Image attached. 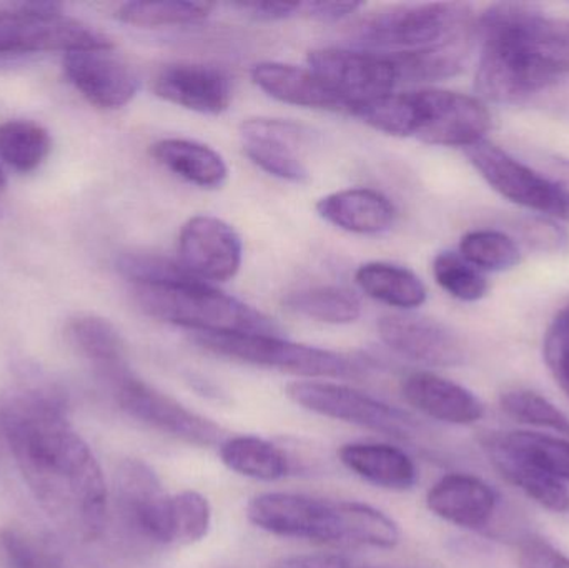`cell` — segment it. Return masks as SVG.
Returning a JSON list of instances; mask_svg holds the SVG:
<instances>
[{"instance_id": "1", "label": "cell", "mask_w": 569, "mask_h": 568, "mask_svg": "<svg viewBox=\"0 0 569 568\" xmlns=\"http://www.w3.org/2000/svg\"><path fill=\"white\" fill-rule=\"evenodd\" d=\"M0 429L47 516L80 539L100 537L109 490L96 456L70 422L66 392L43 377H23L2 397Z\"/></svg>"}, {"instance_id": "2", "label": "cell", "mask_w": 569, "mask_h": 568, "mask_svg": "<svg viewBox=\"0 0 569 568\" xmlns=\"http://www.w3.org/2000/svg\"><path fill=\"white\" fill-rule=\"evenodd\" d=\"M481 40L475 89L495 103H518L569 76V20L530 3H497L477 20Z\"/></svg>"}, {"instance_id": "3", "label": "cell", "mask_w": 569, "mask_h": 568, "mask_svg": "<svg viewBox=\"0 0 569 568\" xmlns=\"http://www.w3.org/2000/svg\"><path fill=\"white\" fill-rule=\"evenodd\" d=\"M247 517L259 529L288 539L375 549H393L400 542L395 520L361 502L262 494L250 500Z\"/></svg>"}, {"instance_id": "4", "label": "cell", "mask_w": 569, "mask_h": 568, "mask_svg": "<svg viewBox=\"0 0 569 568\" xmlns=\"http://www.w3.org/2000/svg\"><path fill=\"white\" fill-rule=\"evenodd\" d=\"M133 297L152 319L196 333H279V326L270 317L202 280L133 286Z\"/></svg>"}, {"instance_id": "5", "label": "cell", "mask_w": 569, "mask_h": 568, "mask_svg": "<svg viewBox=\"0 0 569 568\" xmlns=\"http://www.w3.org/2000/svg\"><path fill=\"white\" fill-rule=\"evenodd\" d=\"M475 30L477 20L467 3H400L365 17L353 37L360 50L398 56L435 49Z\"/></svg>"}, {"instance_id": "6", "label": "cell", "mask_w": 569, "mask_h": 568, "mask_svg": "<svg viewBox=\"0 0 569 568\" xmlns=\"http://www.w3.org/2000/svg\"><path fill=\"white\" fill-rule=\"evenodd\" d=\"M113 43L92 27L62 12L60 3L0 7V66L23 57L73 50L110 49Z\"/></svg>"}, {"instance_id": "7", "label": "cell", "mask_w": 569, "mask_h": 568, "mask_svg": "<svg viewBox=\"0 0 569 568\" xmlns=\"http://www.w3.org/2000/svg\"><path fill=\"white\" fill-rule=\"evenodd\" d=\"M192 342L226 359L310 379H348L361 372L358 363L341 353L272 333H193Z\"/></svg>"}, {"instance_id": "8", "label": "cell", "mask_w": 569, "mask_h": 568, "mask_svg": "<svg viewBox=\"0 0 569 568\" xmlns=\"http://www.w3.org/2000/svg\"><path fill=\"white\" fill-rule=\"evenodd\" d=\"M287 396L308 412L353 423L393 439L410 440L418 432L413 416L351 387L303 380L291 382L287 387Z\"/></svg>"}, {"instance_id": "9", "label": "cell", "mask_w": 569, "mask_h": 568, "mask_svg": "<svg viewBox=\"0 0 569 568\" xmlns=\"http://www.w3.org/2000/svg\"><path fill=\"white\" fill-rule=\"evenodd\" d=\"M120 409L157 432L189 446L213 447L223 442L222 427L187 409L179 400L137 379L130 370L109 380Z\"/></svg>"}, {"instance_id": "10", "label": "cell", "mask_w": 569, "mask_h": 568, "mask_svg": "<svg viewBox=\"0 0 569 568\" xmlns=\"http://www.w3.org/2000/svg\"><path fill=\"white\" fill-rule=\"evenodd\" d=\"M465 153L488 186L505 199L545 216L569 219V197L550 176L538 172L488 140L468 147Z\"/></svg>"}, {"instance_id": "11", "label": "cell", "mask_w": 569, "mask_h": 568, "mask_svg": "<svg viewBox=\"0 0 569 568\" xmlns=\"http://www.w3.org/2000/svg\"><path fill=\"white\" fill-rule=\"evenodd\" d=\"M113 496L120 522L132 536L153 546L172 547V496L163 490L152 467L126 459L113 477Z\"/></svg>"}, {"instance_id": "12", "label": "cell", "mask_w": 569, "mask_h": 568, "mask_svg": "<svg viewBox=\"0 0 569 568\" xmlns=\"http://www.w3.org/2000/svg\"><path fill=\"white\" fill-rule=\"evenodd\" d=\"M417 130L428 146L468 147L485 140L491 116L483 100L451 90H415Z\"/></svg>"}, {"instance_id": "13", "label": "cell", "mask_w": 569, "mask_h": 568, "mask_svg": "<svg viewBox=\"0 0 569 568\" xmlns=\"http://www.w3.org/2000/svg\"><path fill=\"white\" fill-rule=\"evenodd\" d=\"M307 60L308 69L347 100L348 107L393 92L398 83L393 63L380 53L323 47L311 50Z\"/></svg>"}, {"instance_id": "14", "label": "cell", "mask_w": 569, "mask_h": 568, "mask_svg": "<svg viewBox=\"0 0 569 568\" xmlns=\"http://www.w3.org/2000/svg\"><path fill=\"white\" fill-rule=\"evenodd\" d=\"M243 246L237 230L213 216H196L179 236V262L202 282H227L242 266Z\"/></svg>"}, {"instance_id": "15", "label": "cell", "mask_w": 569, "mask_h": 568, "mask_svg": "<svg viewBox=\"0 0 569 568\" xmlns=\"http://www.w3.org/2000/svg\"><path fill=\"white\" fill-rule=\"evenodd\" d=\"M63 70L70 83L99 109H122L139 92V76L113 53V47L66 53Z\"/></svg>"}, {"instance_id": "16", "label": "cell", "mask_w": 569, "mask_h": 568, "mask_svg": "<svg viewBox=\"0 0 569 568\" xmlns=\"http://www.w3.org/2000/svg\"><path fill=\"white\" fill-rule=\"evenodd\" d=\"M385 346L428 367H457L467 359L460 337L438 320L411 313H391L378 322Z\"/></svg>"}, {"instance_id": "17", "label": "cell", "mask_w": 569, "mask_h": 568, "mask_svg": "<svg viewBox=\"0 0 569 568\" xmlns=\"http://www.w3.org/2000/svg\"><path fill=\"white\" fill-rule=\"evenodd\" d=\"M240 137L243 152L257 167L287 182H307V167L295 150L310 139L307 127L291 120L256 117L243 120Z\"/></svg>"}, {"instance_id": "18", "label": "cell", "mask_w": 569, "mask_h": 568, "mask_svg": "<svg viewBox=\"0 0 569 568\" xmlns=\"http://www.w3.org/2000/svg\"><path fill=\"white\" fill-rule=\"evenodd\" d=\"M152 89L160 99L206 116L226 112L233 97L230 77L203 63H169L153 77Z\"/></svg>"}, {"instance_id": "19", "label": "cell", "mask_w": 569, "mask_h": 568, "mask_svg": "<svg viewBox=\"0 0 569 568\" xmlns=\"http://www.w3.org/2000/svg\"><path fill=\"white\" fill-rule=\"evenodd\" d=\"M498 500V494L478 477L450 474L428 490L427 507L445 522L483 530L493 520Z\"/></svg>"}, {"instance_id": "20", "label": "cell", "mask_w": 569, "mask_h": 568, "mask_svg": "<svg viewBox=\"0 0 569 568\" xmlns=\"http://www.w3.org/2000/svg\"><path fill=\"white\" fill-rule=\"evenodd\" d=\"M401 390L411 407L438 422L473 426L485 416L483 402L471 390L437 373H410Z\"/></svg>"}, {"instance_id": "21", "label": "cell", "mask_w": 569, "mask_h": 568, "mask_svg": "<svg viewBox=\"0 0 569 568\" xmlns=\"http://www.w3.org/2000/svg\"><path fill=\"white\" fill-rule=\"evenodd\" d=\"M252 80L273 99L305 109L348 110L347 100L330 89L313 70L282 62L253 66Z\"/></svg>"}, {"instance_id": "22", "label": "cell", "mask_w": 569, "mask_h": 568, "mask_svg": "<svg viewBox=\"0 0 569 568\" xmlns=\"http://www.w3.org/2000/svg\"><path fill=\"white\" fill-rule=\"evenodd\" d=\"M317 212L331 226L360 236L387 232L397 217L390 199L371 189L338 190L321 197Z\"/></svg>"}, {"instance_id": "23", "label": "cell", "mask_w": 569, "mask_h": 568, "mask_svg": "<svg viewBox=\"0 0 569 568\" xmlns=\"http://www.w3.org/2000/svg\"><path fill=\"white\" fill-rule=\"evenodd\" d=\"M338 457L355 476L381 489L408 490L418 480L413 460L403 450L388 444H347Z\"/></svg>"}, {"instance_id": "24", "label": "cell", "mask_w": 569, "mask_h": 568, "mask_svg": "<svg viewBox=\"0 0 569 568\" xmlns=\"http://www.w3.org/2000/svg\"><path fill=\"white\" fill-rule=\"evenodd\" d=\"M481 447L495 469L503 476L511 486L527 494L533 502L553 514L569 512V492L561 480L550 474L535 469L530 464L515 457L500 446L493 432H485L480 437Z\"/></svg>"}, {"instance_id": "25", "label": "cell", "mask_w": 569, "mask_h": 568, "mask_svg": "<svg viewBox=\"0 0 569 568\" xmlns=\"http://www.w3.org/2000/svg\"><path fill=\"white\" fill-rule=\"evenodd\" d=\"M150 156L170 172L202 189H220L229 167L219 152L189 139H162L150 146Z\"/></svg>"}, {"instance_id": "26", "label": "cell", "mask_w": 569, "mask_h": 568, "mask_svg": "<svg viewBox=\"0 0 569 568\" xmlns=\"http://www.w3.org/2000/svg\"><path fill=\"white\" fill-rule=\"evenodd\" d=\"M67 336L77 352L89 360L109 382L129 370L126 342L109 320L97 316H80L67 327Z\"/></svg>"}, {"instance_id": "27", "label": "cell", "mask_w": 569, "mask_h": 568, "mask_svg": "<svg viewBox=\"0 0 569 568\" xmlns=\"http://www.w3.org/2000/svg\"><path fill=\"white\" fill-rule=\"evenodd\" d=\"M477 30L423 52L385 56L397 70L398 82H437L457 76L467 66Z\"/></svg>"}, {"instance_id": "28", "label": "cell", "mask_w": 569, "mask_h": 568, "mask_svg": "<svg viewBox=\"0 0 569 568\" xmlns=\"http://www.w3.org/2000/svg\"><path fill=\"white\" fill-rule=\"evenodd\" d=\"M355 280L371 299L397 309H417L427 302V287L420 277L395 263H363L355 273Z\"/></svg>"}, {"instance_id": "29", "label": "cell", "mask_w": 569, "mask_h": 568, "mask_svg": "<svg viewBox=\"0 0 569 568\" xmlns=\"http://www.w3.org/2000/svg\"><path fill=\"white\" fill-rule=\"evenodd\" d=\"M220 459L227 469L247 479L276 482L290 472V460L269 440L239 436L220 444Z\"/></svg>"}, {"instance_id": "30", "label": "cell", "mask_w": 569, "mask_h": 568, "mask_svg": "<svg viewBox=\"0 0 569 568\" xmlns=\"http://www.w3.org/2000/svg\"><path fill=\"white\" fill-rule=\"evenodd\" d=\"M493 434L500 446L518 459L561 482H569V440L530 430Z\"/></svg>"}, {"instance_id": "31", "label": "cell", "mask_w": 569, "mask_h": 568, "mask_svg": "<svg viewBox=\"0 0 569 568\" xmlns=\"http://www.w3.org/2000/svg\"><path fill=\"white\" fill-rule=\"evenodd\" d=\"M284 309L317 322L343 326L361 316L360 299L343 287L321 286L298 290L283 300Z\"/></svg>"}, {"instance_id": "32", "label": "cell", "mask_w": 569, "mask_h": 568, "mask_svg": "<svg viewBox=\"0 0 569 568\" xmlns=\"http://www.w3.org/2000/svg\"><path fill=\"white\" fill-rule=\"evenodd\" d=\"M52 150L49 130L33 120L12 119L0 123V159L17 172L39 169Z\"/></svg>"}, {"instance_id": "33", "label": "cell", "mask_w": 569, "mask_h": 568, "mask_svg": "<svg viewBox=\"0 0 569 568\" xmlns=\"http://www.w3.org/2000/svg\"><path fill=\"white\" fill-rule=\"evenodd\" d=\"M348 112L363 120L371 129L388 136L410 137L417 130V102L413 92H390L360 100L351 103Z\"/></svg>"}, {"instance_id": "34", "label": "cell", "mask_w": 569, "mask_h": 568, "mask_svg": "<svg viewBox=\"0 0 569 568\" xmlns=\"http://www.w3.org/2000/svg\"><path fill=\"white\" fill-rule=\"evenodd\" d=\"M213 3L169 0V2H127L117 10V19L127 26L159 29L170 26H193L212 13Z\"/></svg>"}, {"instance_id": "35", "label": "cell", "mask_w": 569, "mask_h": 568, "mask_svg": "<svg viewBox=\"0 0 569 568\" xmlns=\"http://www.w3.org/2000/svg\"><path fill=\"white\" fill-rule=\"evenodd\" d=\"M460 256L478 270L503 272L521 260L517 242L498 230H473L460 242Z\"/></svg>"}, {"instance_id": "36", "label": "cell", "mask_w": 569, "mask_h": 568, "mask_svg": "<svg viewBox=\"0 0 569 568\" xmlns=\"http://www.w3.org/2000/svg\"><path fill=\"white\" fill-rule=\"evenodd\" d=\"M500 407L508 417L525 423L553 430L558 436L569 437V419L563 410L533 390L515 389L501 393Z\"/></svg>"}, {"instance_id": "37", "label": "cell", "mask_w": 569, "mask_h": 568, "mask_svg": "<svg viewBox=\"0 0 569 568\" xmlns=\"http://www.w3.org/2000/svg\"><path fill=\"white\" fill-rule=\"evenodd\" d=\"M172 547H189L202 542L212 527V507L207 497L193 490L172 496L170 510Z\"/></svg>"}, {"instance_id": "38", "label": "cell", "mask_w": 569, "mask_h": 568, "mask_svg": "<svg viewBox=\"0 0 569 568\" xmlns=\"http://www.w3.org/2000/svg\"><path fill=\"white\" fill-rule=\"evenodd\" d=\"M117 270L132 286H162L199 280L187 272L182 263L153 252L123 253L117 259Z\"/></svg>"}, {"instance_id": "39", "label": "cell", "mask_w": 569, "mask_h": 568, "mask_svg": "<svg viewBox=\"0 0 569 568\" xmlns=\"http://www.w3.org/2000/svg\"><path fill=\"white\" fill-rule=\"evenodd\" d=\"M433 277L441 289L463 302H477L488 292V282L481 270L457 252H440L435 257Z\"/></svg>"}, {"instance_id": "40", "label": "cell", "mask_w": 569, "mask_h": 568, "mask_svg": "<svg viewBox=\"0 0 569 568\" xmlns=\"http://www.w3.org/2000/svg\"><path fill=\"white\" fill-rule=\"evenodd\" d=\"M0 552L7 568H59L52 547L42 546L19 529L0 532Z\"/></svg>"}, {"instance_id": "41", "label": "cell", "mask_w": 569, "mask_h": 568, "mask_svg": "<svg viewBox=\"0 0 569 568\" xmlns=\"http://www.w3.org/2000/svg\"><path fill=\"white\" fill-rule=\"evenodd\" d=\"M543 356L551 376L569 399V306L548 327Z\"/></svg>"}, {"instance_id": "42", "label": "cell", "mask_w": 569, "mask_h": 568, "mask_svg": "<svg viewBox=\"0 0 569 568\" xmlns=\"http://www.w3.org/2000/svg\"><path fill=\"white\" fill-rule=\"evenodd\" d=\"M518 560L521 568H569V557L538 537L521 542Z\"/></svg>"}, {"instance_id": "43", "label": "cell", "mask_w": 569, "mask_h": 568, "mask_svg": "<svg viewBox=\"0 0 569 568\" xmlns=\"http://www.w3.org/2000/svg\"><path fill=\"white\" fill-rule=\"evenodd\" d=\"M232 7L246 13L247 17L260 20V22H277L298 17L301 12L300 3L288 2H240Z\"/></svg>"}, {"instance_id": "44", "label": "cell", "mask_w": 569, "mask_h": 568, "mask_svg": "<svg viewBox=\"0 0 569 568\" xmlns=\"http://www.w3.org/2000/svg\"><path fill=\"white\" fill-rule=\"evenodd\" d=\"M363 3L360 2H301L300 16L321 22H338L353 16Z\"/></svg>"}, {"instance_id": "45", "label": "cell", "mask_w": 569, "mask_h": 568, "mask_svg": "<svg viewBox=\"0 0 569 568\" xmlns=\"http://www.w3.org/2000/svg\"><path fill=\"white\" fill-rule=\"evenodd\" d=\"M273 568H350V564L333 554H307L280 560Z\"/></svg>"}, {"instance_id": "46", "label": "cell", "mask_w": 569, "mask_h": 568, "mask_svg": "<svg viewBox=\"0 0 569 568\" xmlns=\"http://www.w3.org/2000/svg\"><path fill=\"white\" fill-rule=\"evenodd\" d=\"M530 242L537 243L541 249H558L560 250L561 242H563V233L548 222H538L537 226L530 227Z\"/></svg>"}, {"instance_id": "47", "label": "cell", "mask_w": 569, "mask_h": 568, "mask_svg": "<svg viewBox=\"0 0 569 568\" xmlns=\"http://www.w3.org/2000/svg\"><path fill=\"white\" fill-rule=\"evenodd\" d=\"M550 177L569 197V159H555Z\"/></svg>"}, {"instance_id": "48", "label": "cell", "mask_w": 569, "mask_h": 568, "mask_svg": "<svg viewBox=\"0 0 569 568\" xmlns=\"http://www.w3.org/2000/svg\"><path fill=\"white\" fill-rule=\"evenodd\" d=\"M7 186V177L3 173L2 167H0V190L6 189Z\"/></svg>"}, {"instance_id": "49", "label": "cell", "mask_w": 569, "mask_h": 568, "mask_svg": "<svg viewBox=\"0 0 569 568\" xmlns=\"http://www.w3.org/2000/svg\"><path fill=\"white\" fill-rule=\"evenodd\" d=\"M361 568H373V567H361Z\"/></svg>"}]
</instances>
